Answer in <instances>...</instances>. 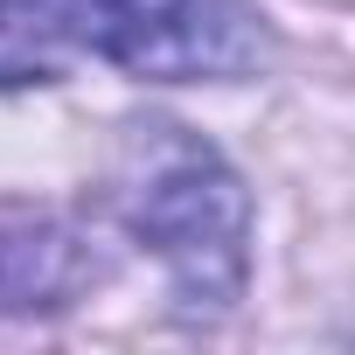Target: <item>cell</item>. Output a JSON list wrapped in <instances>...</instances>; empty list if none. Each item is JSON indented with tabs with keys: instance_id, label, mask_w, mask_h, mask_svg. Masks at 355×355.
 Here are the masks:
<instances>
[{
	"instance_id": "obj_1",
	"label": "cell",
	"mask_w": 355,
	"mask_h": 355,
	"mask_svg": "<svg viewBox=\"0 0 355 355\" xmlns=\"http://www.w3.org/2000/svg\"><path fill=\"white\" fill-rule=\"evenodd\" d=\"M105 202L119 230L160 265L182 313H230L251 279V196L237 167L174 119L119 125Z\"/></svg>"
},
{
	"instance_id": "obj_2",
	"label": "cell",
	"mask_w": 355,
	"mask_h": 355,
	"mask_svg": "<svg viewBox=\"0 0 355 355\" xmlns=\"http://www.w3.org/2000/svg\"><path fill=\"white\" fill-rule=\"evenodd\" d=\"M84 56L153 84H237L272 63L251 0H77Z\"/></svg>"
},
{
	"instance_id": "obj_3",
	"label": "cell",
	"mask_w": 355,
	"mask_h": 355,
	"mask_svg": "<svg viewBox=\"0 0 355 355\" xmlns=\"http://www.w3.org/2000/svg\"><path fill=\"white\" fill-rule=\"evenodd\" d=\"M98 279V258L77 223L56 209L0 202V313H49L70 306Z\"/></svg>"
},
{
	"instance_id": "obj_4",
	"label": "cell",
	"mask_w": 355,
	"mask_h": 355,
	"mask_svg": "<svg viewBox=\"0 0 355 355\" xmlns=\"http://www.w3.org/2000/svg\"><path fill=\"white\" fill-rule=\"evenodd\" d=\"M84 56L77 0H0V91L56 84Z\"/></svg>"
}]
</instances>
